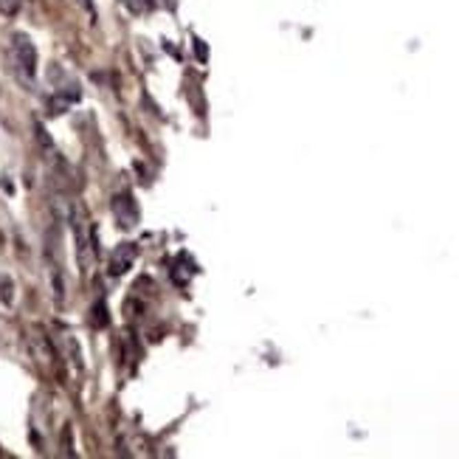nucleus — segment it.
<instances>
[{
	"instance_id": "nucleus-5",
	"label": "nucleus",
	"mask_w": 459,
	"mask_h": 459,
	"mask_svg": "<svg viewBox=\"0 0 459 459\" xmlns=\"http://www.w3.org/2000/svg\"><path fill=\"white\" fill-rule=\"evenodd\" d=\"M121 6H127L130 12H141V6H138V0H118Z\"/></svg>"
},
{
	"instance_id": "nucleus-3",
	"label": "nucleus",
	"mask_w": 459,
	"mask_h": 459,
	"mask_svg": "<svg viewBox=\"0 0 459 459\" xmlns=\"http://www.w3.org/2000/svg\"><path fill=\"white\" fill-rule=\"evenodd\" d=\"M136 259V248L130 246V242H125V246H118L113 251V259H110V273L113 277H118V273H125Z\"/></svg>"
},
{
	"instance_id": "nucleus-1",
	"label": "nucleus",
	"mask_w": 459,
	"mask_h": 459,
	"mask_svg": "<svg viewBox=\"0 0 459 459\" xmlns=\"http://www.w3.org/2000/svg\"><path fill=\"white\" fill-rule=\"evenodd\" d=\"M12 54H14V65H17V71L32 82L34 76H37V48H34V43L28 40L25 34H14L12 37Z\"/></svg>"
},
{
	"instance_id": "nucleus-2",
	"label": "nucleus",
	"mask_w": 459,
	"mask_h": 459,
	"mask_svg": "<svg viewBox=\"0 0 459 459\" xmlns=\"http://www.w3.org/2000/svg\"><path fill=\"white\" fill-rule=\"evenodd\" d=\"M113 211H116L118 223L125 226V228H130V226L138 223V206H136V200H133L130 195H118V198L113 200Z\"/></svg>"
},
{
	"instance_id": "nucleus-4",
	"label": "nucleus",
	"mask_w": 459,
	"mask_h": 459,
	"mask_svg": "<svg viewBox=\"0 0 459 459\" xmlns=\"http://www.w3.org/2000/svg\"><path fill=\"white\" fill-rule=\"evenodd\" d=\"M20 12V0H0V14L14 17Z\"/></svg>"
}]
</instances>
